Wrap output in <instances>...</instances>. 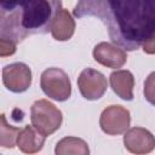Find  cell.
Returning a JSON list of instances; mask_svg holds the SVG:
<instances>
[{
	"label": "cell",
	"instance_id": "6da1fadb",
	"mask_svg": "<svg viewBox=\"0 0 155 155\" xmlns=\"http://www.w3.org/2000/svg\"><path fill=\"white\" fill-rule=\"evenodd\" d=\"M73 15L99 19L111 42L126 51L154 40L155 0H78Z\"/></svg>",
	"mask_w": 155,
	"mask_h": 155
},
{
	"label": "cell",
	"instance_id": "7a4b0ae2",
	"mask_svg": "<svg viewBox=\"0 0 155 155\" xmlns=\"http://www.w3.org/2000/svg\"><path fill=\"white\" fill-rule=\"evenodd\" d=\"M62 0H0V38L19 44L51 31Z\"/></svg>",
	"mask_w": 155,
	"mask_h": 155
},
{
	"label": "cell",
	"instance_id": "3957f363",
	"mask_svg": "<svg viewBox=\"0 0 155 155\" xmlns=\"http://www.w3.org/2000/svg\"><path fill=\"white\" fill-rule=\"evenodd\" d=\"M30 120L34 128L47 137L54 133L62 125V111L47 99H38L30 108Z\"/></svg>",
	"mask_w": 155,
	"mask_h": 155
},
{
	"label": "cell",
	"instance_id": "277c9868",
	"mask_svg": "<svg viewBox=\"0 0 155 155\" xmlns=\"http://www.w3.org/2000/svg\"><path fill=\"white\" fill-rule=\"evenodd\" d=\"M40 87L51 99L64 102L71 94V82L68 74L61 68H47L40 76Z\"/></svg>",
	"mask_w": 155,
	"mask_h": 155
},
{
	"label": "cell",
	"instance_id": "5b68a950",
	"mask_svg": "<svg viewBox=\"0 0 155 155\" xmlns=\"http://www.w3.org/2000/svg\"><path fill=\"white\" fill-rule=\"evenodd\" d=\"M78 87L85 99L97 101L107 92L108 80L101 71L92 68H85L78 78Z\"/></svg>",
	"mask_w": 155,
	"mask_h": 155
},
{
	"label": "cell",
	"instance_id": "8992f818",
	"mask_svg": "<svg viewBox=\"0 0 155 155\" xmlns=\"http://www.w3.org/2000/svg\"><path fill=\"white\" fill-rule=\"evenodd\" d=\"M131 124V114L122 105L107 107L99 117L102 131L109 136L122 134Z\"/></svg>",
	"mask_w": 155,
	"mask_h": 155
},
{
	"label": "cell",
	"instance_id": "52a82bcc",
	"mask_svg": "<svg viewBox=\"0 0 155 155\" xmlns=\"http://www.w3.org/2000/svg\"><path fill=\"white\" fill-rule=\"evenodd\" d=\"M31 80V70L25 63L16 62L2 68V84L13 93L25 92L30 87Z\"/></svg>",
	"mask_w": 155,
	"mask_h": 155
},
{
	"label": "cell",
	"instance_id": "ba28073f",
	"mask_svg": "<svg viewBox=\"0 0 155 155\" xmlns=\"http://www.w3.org/2000/svg\"><path fill=\"white\" fill-rule=\"evenodd\" d=\"M124 133V145L130 153L140 155L154 150L155 138L149 130L143 127H132L130 130L127 128Z\"/></svg>",
	"mask_w": 155,
	"mask_h": 155
},
{
	"label": "cell",
	"instance_id": "9c48e42d",
	"mask_svg": "<svg viewBox=\"0 0 155 155\" xmlns=\"http://www.w3.org/2000/svg\"><path fill=\"white\" fill-rule=\"evenodd\" d=\"M92 54L97 63L111 69L121 68L127 61V54L125 50L116 45L104 41L94 46Z\"/></svg>",
	"mask_w": 155,
	"mask_h": 155
},
{
	"label": "cell",
	"instance_id": "30bf717a",
	"mask_svg": "<svg viewBox=\"0 0 155 155\" xmlns=\"http://www.w3.org/2000/svg\"><path fill=\"white\" fill-rule=\"evenodd\" d=\"M46 137L34 128L33 125H27L21 128L16 139V145L24 154H35L42 149Z\"/></svg>",
	"mask_w": 155,
	"mask_h": 155
},
{
	"label": "cell",
	"instance_id": "8fae6325",
	"mask_svg": "<svg viewBox=\"0 0 155 155\" xmlns=\"http://www.w3.org/2000/svg\"><path fill=\"white\" fill-rule=\"evenodd\" d=\"M110 86L114 93L124 101L133 99V87H134V78L130 70L119 69L110 74L109 76Z\"/></svg>",
	"mask_w": 155,
	"mask_h": 155
},
{
	"label": "cell",
	"instance_id": "7c38bea8",
	"mask_svg": "<svg viewBox=\"0 0 155 155\" xmlns=\"http://www.w3.org/2000/svg\"><path fill=\"white\" fill-rule=\"evenodd\" d=\"M74 31H75L74 18L67 10L61 8L51 28V34L53 39L57 41H68L69 39H71Z\"/></svg>",
	"mask_w": 155,
	"mask_h": 155
},
{
	"label": "cell",
	"instance_id": "4fadbf2b",
	"mask_svg": "<svg viewBox=\"0 0 155 155\" xmlns=\"http://www.w3.org/2000/svg\"><path fill=\"white\" fill-rule=\"evenodd\" d=\"M54 153L57 155H88V144L78 137H64L56 144Z\"/></svg>",
	"mask_w": 155,
	"mask_h": 155
},
{
	"label": "cell",
	"instance_id": "5bb4252c",
	"mask_svg": "<svg viewBox=\"0 0 155 155\" xmlns=\"http://www.w3.org/2000/svg\"><path fill=\"white\" fill-rule=\"evenodd\" d=\"M21 128L10 125L6 121L4 113L0 114V147L5 149H12L16 145V139Z\"/></svg>",
	"mask_w": 155,
	"mask_h": 155
},
{
	"label": "cell",
	"instance_id": "9a60e30c",
	"mask_svg": "<svg viewBox=\"0 0 155 155\" xmlns=\"http://www.w3.org/2000/svg\"><path fill=\"white\" fill-rule=\"evenodd\" d=\"M17 51V46L13 41L0 38V57H10L15 54Z\"/></svg>",
	"mask_w": 155,
	"mask_h": 155
}]
</instances>
